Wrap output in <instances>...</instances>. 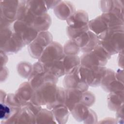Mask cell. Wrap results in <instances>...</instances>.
Returning a JSON list of instances; mask_svg holds the SVG:
<instances>
[{
	"label": "cell",
	"instance_id": "6da1fadb",
	"mask_svg": "<svg viewBox=\"0 0 124 124\" xmlns=\"http://www.w3.org/2000/svg\"><path fill=\"white\" fill-rule=\"evenodd\" d=\"M124 27H110L97 35L99 44L111 56L123 51Z\"/></svg>",
	"mask_w": 124,
	"mask_h": 124
},
{
	"label": "cell",
	"instance_id": "7a4b0ae2",
	"mask_svg": "<svg viewBox=\"0 0 124 124\" xmlns=\"http://www.w3.org/2000/svg\"><path fill=\"white\" fill-rule=\"evenodd\" d=\"M57 86L56 83L46 82L34 90L31 101L39 106L46 105L51 110L55 101Z\"/></svg>",
	"mask_w": 124,
	"mask_h": 124
},
{
	"label": "cell",
	"instance_id": "3957f363",
	"mask_svg": "<svg viewBox=\"0 0 124 124\" xmlns=\"http://www.w3.org/2000/svg\"><path fill=\"white\" fill-rule=\"evenodd\" d=\"M111 56L98 44L92 51L84 53L80 57V65L88 67L105 66Z\"/></svg>",
	"mask_w": 124,
	"mask_h": 124
},
{
	"label": "cell",
	"instance_id": "277c9868",
	"mask_svg": "<svg viewBox=\"0 0 124 124\" xmlns=\"http://www.w3.org/2000/svg\"><path fill=\"white\" fill-rule=\"evenodd\" d=\"M105 66L88 67L80 65L79 74L81 79L89 86L96 87L100 85L101 81L106 73Z\"/></svg>",
	"mask_w": 124,
	"mask_h": 124
},
{
	"label": "cell",
	"instance_id": "5b68a950",
	"mask_svg": "<svg viewBox=\"0 0 124 124\" xmlns=\"http://www.w3.org/2000/svg\"><path fill=\"white\" fill-rule=\"evenodd\" d=\"M19 0H0V28L12 25L16 20Z\"/></svg>",
	"mask_w": 124,
	"mask_h": 124
},
{
	"label": "cell",
	"instance_id": "8992f818",
	"mask_svg": "<svg viewBox=\"0 0 124 124\" xmlns=\"http://www.w3.org/2000/svg\"><path fill=\"white\" fill-rule=\"evenodd\" d=\"M53 37L49 31H42L38 33L35 39L28 45V51L34 59H39L46 47L52 41Z\"/></svg>",
	"mask_w": 124,
	"mask_h": 124
},
{
	"label": "cell",
	"instance_id": "52a82bcc",
	"mask_svg": "<svg viewBox=\"0 0 124 124\" xmlns=\"http://www.w3.org/2000/svg\"><path fill=\"white\" fill-rule=\"evenodd\" d=\"M13 30L14 32L21 39L25 46L29 45L39 33L31 25L17 20L13 24Z\"/></svg>",
	"mask_w": 124,
	"mask_h": 124
},
{
	"label": "cell",
	"instance_id": "ba28073f",
	"mask_svg": "<svg viewBox=\"0 0 124 124\" xmlns=\"http://www.w3.org/2000/svg\"><path fill=\"white\" fill-rule=\"evenodd\" d=\"M64 56L63 46L57 42H52L46 47L38 60L42 63L46 64L62 60Z\"/></svg>",
	"mask_w": 124,
	"mask_h": 124
},
{
	"label": "cell",
	"instance_id": "9c48e42d",
	"mask_svg": "<svg viewBox=\"0 0 124 124\" xmlns=\"http://www.w3.org/2000/svg\"><path fill=\"white\" fill-rule=\"evenodd\" d=\"M73 39L84 53L92 51L99 42L97 35L90 30Z\"/></svg>",
	"mask_w": 124,
	"mask_h": 124
},
{
	"label": "cell",
	"instance_id": "30bf717a",
	"mask_svg": "<svg viewBox=\"0 0 124 124\" xmlns=\"http://www.w3.org/2000/svg\"><path fill=\"white\" fill-rule=\"evenodd\" d=\"M79 67L73 73L65 75L63 81L65 89H74L82 93L87 91L89 86L80 77Z\"/></svg>",
	"mask_w": 124,
	"mask_h": 124
},
{
	"label": "cell",
	"instance_id": "8fae6325",
	"mask_svg": "<svg viewBox=\"0 0 124 124\" xmlns=\"http://www.w3.org/2000/svg\"><path fill=\"white\" fill-rule=\"evenodd\" d=\"M100 85L103 89L109 93L124 91L123 82L117 80L115 77V72L110 69H107Z\"/></svg>",
	"mask_w": 124,
	"mask_h": 124
},
{
	"label": "cell",
	"instance_id": "7c38bea8",
	"mask_svg": "<svg viewBox=\"0 0 124 124\" xmlns=\"http://www.w3.org/2000/svg\"><path fill=\"white\" fill-rule=\"evenodd\" d=\"M34 90L29 82L22 83L15 93V98L21 107L26 106L31 101Z\"/></svg>",
	"mask_w": 124,
	"mask_h": 124
},
{
	"label": "cell",
	"instance_id": "4fadbf2b",
	"mask_svg": "<svg viewBox=\"0 0 124 124\" xmlns=\"http://www.w3.org/2000/svg\"><path fill=\"white\" fill-rule=\"evenodd\" d=\"M4 124H35V114L27 107H22L12 118L4 122Z\"/></svg>",
	"mask_w": 124,
	"mask_h": 124
},
{
	"label": "cell",
	"instance_id": "5bb4252c",
	"mask_svg": "<svg viewBox=\"0 0 124 124\" xmlns=\"http://www.w3.org/2000/svg\"><path fill=\"white\" fill-rule=\"evenodd\" d=\"M36 16L31 12L27 0H19L16 14L17 20L25 22L32 26Z\"/></svg>",
	"mask_w": 124,
	"mask_h": 124
},
{
	"label": "cell",
	"instance_id": "9a60e30c",
	"mask_svg": "<svg viewBox=\"0 0 124 124\" xmlns=\"http://www.w3.org/2000/svg\"><path fill=\"white\" fill-rule=\"evenodd\" d=\"M100 9L103 13H111L124 18L123 4L120 0H103L99 2Z\"/></svg>",
	"mask_w": 124,
	"mask_h": 124
},
{
	"label": "cell",
	"instance_id": "2e32d148",
	"mask_svg": "<svg viewBox=\"0 0 124 124\" xmlns=\"http://www.w3.org/2000/svg\"><path fill=\"white\" fill-rule=\"evenodd\" d=\"M75 11L74 5L68 1H60L54 8V13L56 16L63 20H67Z\"/></svg>",
	"mask_w": 124,
	"mask_h": 124
},
{
	"label": "cell",
	"instance_id": "e0dca14e",
	"mask_svg": "<svg viewBox=\"0 0 124 124\" xmlns=\"http://www.w3.org/2000/svg\"><path fill=\"white\" fill-rule=\"evenodd\" d=\"M25 46L21 39L14 32L7 41L0 46V50L6 54H13L20 51Z\"/></svg>",
	"mask_w": 124,
	"mask_h": 124
},
{
	"label": "cell",
	"instance_id": "ac0fdd59",
	"mask_svg": "<svg viewBox=\"0 0 124 124\" xmlns=\"http://www.w3.org/2000/svg\"><path fill=\"white\" fill-rule=\"evenodd\" d=\"M89 17L87 13L82 10L75 11L66 20L67 25L72 28H80L88 24Z\"/></svg>",
	"mask_w": 124,
	"mask_h": 124
},
{
	"label": "cell",
	"instance_id": "d6986e66",
	"mask_svg": "<svg viewBox=\"0 0 124 124\" xmlns=\"http://www.w3.org/2000/svg\"><path fill=\"white\" fill-rule=\"evenodd\" d=\"M65 97L64 105L70 111L74 106L80 102L82 96V92L74 89H65Z\"/></svg>",
	"mask_w": 124,
	"mask_h": 124
},
{
	"label": "cell",
	"instance_id": "ffe728a7",
	"mask_svg": "<svg viewBox=\"0 0 124 124\" xmlns=\"http://www.w3.org/2000/svg\"><path fill=\"white\" fill-rule=\"evenodd\" d=\"M51 24V17L48 14L45 13L36 16L32 24V26L38 32H40L47 31Z\"/></svg>",
	"mask_w": 124,
	"mask_h": 124
},
{
	"label": "cell",
	"instance_id": "44dd1931",
	"mask_svg": "<svg viewBox=\"0 0 124 124\" xmlns=\"http://www.w3.org/2000/svg\"><path fill=\"white\" fill-rule=\"evenodd\" d=\"M108 108L113 111H117L123 106L124 91L109 93L108 96Z\"/></svg>",
	"mask_w": 124,
	"mask_h": 124
},
{
	"label": "cell",
	"instance_id": "7402d4cb",
	"mask_svg": "<svg viewBox=\"0 0 124 124\" xmlns=\"http://www.w3.org/2000/svg\"><path fill=\"white\" fill-rule=\"evenodd\" d=\"M62 62L65 75L73 73L80 65V58L78 55H65Z\"/></svg>",
	"mask_w": 124,
	"mask_h": 124
},
{
	"label": "cell",
	"instance_id": "603a6c76",
	"mask_svg": "<svg viewBox=\"0 0 124 124\" xmlns=\"http://www.w3.org/2000/svg\"><path fill=\"white\" fill-rule=\"evenodd\" d=\"M44 64L46 72L49 73L58 78L65 75L62 59L54 61Z\"/></svg>",
	"mask_w": 124,
	"mask_h": 124
},
{
	"label": "cell",
	"instance_id": "cb8c5ba5",
	"mask_svg": "<svg viewBox=\"0 0 124 124\" xmlns=\"http://www.w3.org/2000/svg\"><path fill=\"white\" fill-rule=\"evenodd\" d=\"M88 26L89 30L97 35L108 28L107 24L101 16L89 21Z\"/></svg>",
	"mask_w": 124,
	"mask_h": 124
},
{
	"label": "cell",
	"instance_id": "d4e9b609",
	"mask_svg": "<svg viewBox=\"0 0 124 124\" xmlns=\"http://www.w3.org/2000/svg\"><path fill=\"white\" fill-rule=\"evenodd\" d=\"M21 108L13 107L6 102L0 103V117L1 122L3 123L14 117L19 111Z\"/></svg>",
	"mask_w": 124,
	"mask_h": 124
},
{
	"label": "cell",
	"instance_id": "484cf974",
	"mask_svg": "<svg viewBox=\"0 0 124 124\" xmlns=\"http://www.w3.org/2000/svg\"><path fill=\"white\" fill-rule=\"evenodd\" d=\"M89 111L88 107L80 102L74 106L70 112L77 121L83 122L87 117Z\"/></svg>",
	"mask_w": 124,
	"mask_h": 124
},
{
	"label": "cell",
	"instance_id": "4316f807",
	"mask_svg": "<svg viewBox=\"0 0 124 124\" xmlns=\"http://www.w3.org/2000/svg\"><path fill=\"white\" fill-rule=\"evenodd\" d=\"M56 123L65 124L67 122L70 111L64 105H61L51 110Z\"/></svg>",
	"mask_w": 124,
	"mask_h": 124
},
{
	"label": "cell",
	"instance_id": "83f0119b",
	"mask_svg": "<svg viewBox=\"0 0 124 124\" xmlns=\"http://www.w3.org/2000/svg\"><path fill=\"white\" fill-rule=\"evenodd\" d=\"M35 124L56 123L51 110L42 108L35 115Z\"/></svg>",
	"mask_w": 124,
	"mask_h": 124
},
{
	"label": "cell",
	"instance_id": "f1b7e54d",
	"mask_svg": "<svg viewBox=\"0 0 124 124\" xmlns=\"http://www.w3.org/2000/svg\"><path fill=\"white\" fill-rule=\"evenodd\" d=\"M31 12L36 16L46 13L48 10L46 0H27Z\"/></svg>",
	"mask_w": 124,
	"mask_h": 124
},
{
	"label": "cell",
	"instance_id": "f546056e",
	"mask_svg": "<svg viewBox=\"0 0 124 124\" xmlns=\"http://www.w3.org/2000/svg\"><path fill=\"white\" fill-rule=\"evenodd\" d=\"M101 17L107 24L108 28L110 27L124 26V18L111 13H103Z\"/></svg>",
	"mask_w": 124,
	"mask_h": 124
},
{
	"label": "cell",
	"instance_id": "4dcf8cb0",
	"mask_svg": "<svg viewBox=\"0 0 124 124\" xmlns=\"http://www.w3.org/2000/svg\"><path fill=\"white\" fill-rule=\"evenodd\" d=\"M63 53L65 55H77L80 51L79 47L74 39H70L64 44L63 46Z\"/></svg>",
	"mask_w": 124,
	"mask_h": 124
},
{
	"label": "cell",
	"instance_id": "1f68e13d",
	"mask_svg": "<svg viewBox=\"0 0 124 124\" xmlns=\"http://www.w3.org/2000/svg\"><path fill=\"white\" fill-rule=\"evenodd\" d=\"M32 65L29 62H21L19 63L16 67L19 75L24 78L29 77L32 71Z\"/></svg>",
	"mask_w": 124,
	"mask_h": 124
},
{
	"label": "cell",
	"instance_id": "d6a6232c",
	"mask_svg": "<svg viewBox=\"0 0 124 124\" xmlns=\"http://www.w3.org/2000/svg\"><path fill=\"white\" fill-rule=\"evenodd\" d=\"M89 30L88 24L80 28H72L67 26L66 33L70 39H73Z\"/></svg>",
	"mask_w": 124,
	"mask_h": 124
},
{
	"label": "cell",
	"instance_id": "836d02e7",
	"mask_svg": "<svg viewBox=\"0 0 124 124\" xmlns=\"http://www.w3.org/2000/svg\"><path fill=\"white\" fill-rule=\"evenodd\" d=\"M13 24L0 28V46H2L13 34Z\"/></svg>",
	"mask_w": 124,
	"mask_h": 124
},
{
	"label": "cell",
	"instance_id": "e575fe53",
	"mask_svg": "<svg viewBox=\"0 0 124 124\" xmlns=\"http://www.w3.org/2000/svg\"><path fill=\"white\" fill-rule=\"evenodd\" d=\"M95 100V97L93 93L91 92L85 91L82 93L80 102L87 107L92 106Z\"/></svg>",
	"mask_w": 124,
	"mask_h": 124
},
{
	"label": "cell",
	"instance_id": "d590c367",
	"mask_svg": "<svg viewBox=\"0 0 124 124\" xmlns=\"http://www.w3.org/2000/svg\"><path fill=\"white\" fill-rule=\"evenodd\" d=\"M97 117L96 114L93 110L90 109L89 114L86 118L83 121L85 124H95L97 123Z\"/></svg>",
	"mask_w": 124,
	"mask_h": 124
},
{
	"label": "cell",
	"instance_id": "8d00e7d4",
	"mask_svg": "<svg viewBox=\"0 0 124 124\" xmlns=\"http://www.w3.org/2000/svg\"><path fill=\"white\" fill-rule=\"evenodd\" d=\"M26 106L35 114V115L42 109L41 106L37 105L31 101L28 103Z\"/></svg>",
	"mask_w": 124,
	"mask_h": 124
},
{
	"label": "cell",
	"instance_id": "74e56055",
	"mask_svg": "<svg viewBox=\"0 0 124 124\" xmlns=\"http://www.w3.org/2000/svg\"><path fill=\"white\" fill-rule=\"evenodd\" d=\"M116 120L118 123H124V114H123V106L120 108L116 111Z\"/></svg>",
	"mask_w": 124,
	"mask_h": 124
},
{
	"label": "cell",
	"instance_id": "f35d334b",
	"mask_svg": "<svg viewBox=\"0 0 124 124\" xmlns=\"http://www.w3.org/2000/svg\"><path fill=\"white\" fill-rule=\"evenodd\" d=\"M0 54H2L3 57V58H2V57L0 56V65L1 67H3L4 66V65L7 63L8 61V57L6 55V53L2 51V50H0Z\"/></svg>",
	"mask_w": 124,
	"mask_h": 124
},
{
	"label": "cell",
	"instance_id": "ab89813d",
	"mask_svg": "<svg viewBox=\"0 0 124 124\" xmlns=\"http://www.w3.org/2000/svg\"><path fill=\"white\" fill-rule=\"evenodd\" d=\"M115 75L116 79L120 81L123 82L124 80V75H123V70L119 69L116 73H115Z\"/></svg>",
	"mask_w": 124,
	"mask_h": 124
},
{
	"label": "cell",
	"instance_id": "60d3db41",
	"mask_svg": "<svg viewBox=\"0 0 124 124\" xmlns=\"http://www.w3.org/2000/svg\"><path fill=\"white\" fill-rule=\"evenodd\" d=\"M7 94L3 91L2 90H0V103H3V102H5V100L7 97Z\"/></svg>",
	"mask_w": 124,
	"mask_h": 124
}]
</instances>
